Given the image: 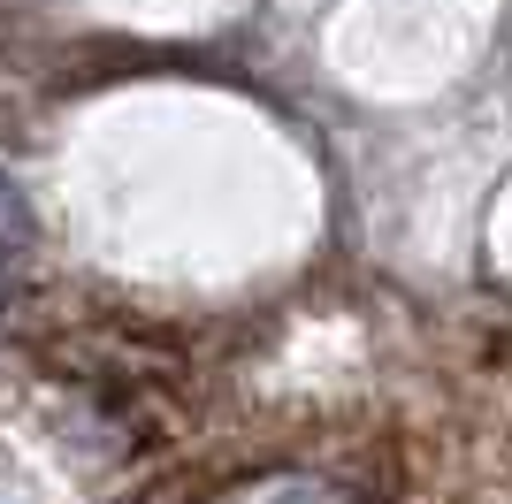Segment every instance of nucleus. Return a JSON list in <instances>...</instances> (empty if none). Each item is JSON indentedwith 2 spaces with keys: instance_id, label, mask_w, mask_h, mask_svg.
<instances>
[{
  "instance_id": "f257e3e1",
  "label": "nucleus",
  "mask_w": 512,
  "mask_h": 504,
  "mask_svg": "<svg viewBox=\"0 0 512 504\" xmlns=\"http://www.w3.org/2000/svg\"><path fill=\"white\" fill-rule=\"evenodd\" d=\"M8 245H31V214H23L16 184L0 176V252H8Z\"/></svg>"
}]
</instances>
